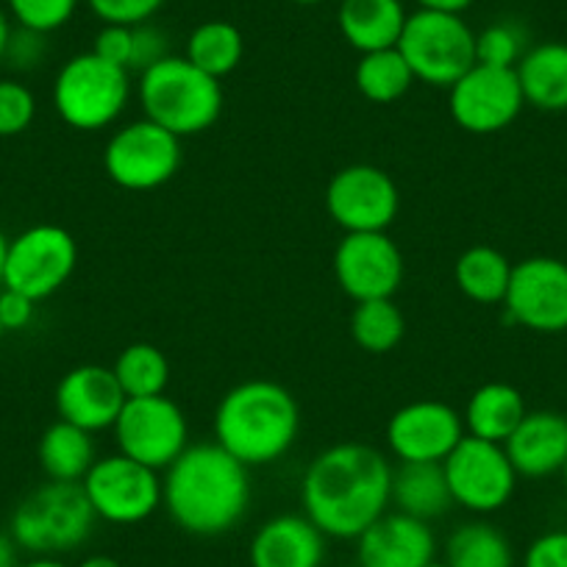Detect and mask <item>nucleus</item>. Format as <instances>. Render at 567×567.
<instances>
[{
    "mask_svg": "<svg viewBox=\"0 0 567 567\" xmlns=\"http://www.w3.org/2000/svg\"><path fill=\"white\" fill-rule=\"evenodd\" d=\"M392 462L368 443H337L309 462L303 515L334 539H357L392 506Z\"/></svg>",
    "mask_w": 567,
    "mask_h": 567,
    "instance_id": "obj_1",
    "label": "nucleus"
},
{
    "mask_svg": "<svg viewBox=\"0 0 567 567\" xmlns=\"http://www.w3.org/2000/svg\"><path fill=\"white\" fill-rule=\"evenodd\" d=\"M162 506L182 532L228 534L250 506L248 467L217 443L187 445L162 478Z\"/></svg>",
    "mask_w": 567,
    "mask_h": 567,
    "instance_id": "obj_2",
    "label": "nucleus"
},
{
    "mask_svg": "<svg viewBox=\"0 0 567 567\" xmlns=\"http://www.w3.org/2000/svg\"><path fill=\"white\" fill-rule=\"evenodd\" d=\"M301 432V409L276 381L250 379L231 386L215 409V443L245 467H265L287 456Z\"/></svg>",
    "mask_w": 567,
    "mask_h": 567,
    "instance_id": "obj_3",
    "label": "nucleus"
},
{
    "mask_svg": "<svg viewBox=\"0 0 567 567\" xmlns=\"http://www.w3.org/2000/svg\"><path fill=\"white\" fill-rule=\"evenodd\" d=\"M142 114L178 140L204 134L223 112L220 81L195 68L187 56H167L136 81Z\"/></svg>",
    "mask_w": 567,
    "mask_h": 567,
    "instance_id": "obj_4",
    "label": "nucleus"
},
{
    "mask_svg": "<svg viewBox=\"0 0 567 567\" xmlns=\"http://www.w3.org/2000/svg\"><path fill=\"white\" fill-rule=\"evenodd\" d=\"M95 512L81 484L48 482L25 495L14 509L9 534L18 548L37 556L70 554L90 539Z\"/></svg>",
    "mask_w": 567,
    "mask_h": 567,
    "instance_id": "obj_5",
    "label": "nucleus"
},
{
    "mask_svg": "<svg viewBox=\"0 0 567 567\" xmlns=\"http://www.w3.org/2000/svg\"><path fill=\"white\" fill-rule=\"evenodd\" d=\"M131 101V73L92 51L68 59L53 79V109L75 131L117 123Z\"/></svg>",
    "mask_w": 567,
    "mask_h": 567,
    "instance_id": "obj_6",
    "label": "nucleus"
},
{
    "mask_svg": "<svg viewBox=\"0 0 567 567\" xmlns=\"http://www.w3.org/2000/svg\"><path fill=\"white\" fill-rule=\"evenodd\" d=\"M398 51L412 68L414 81L451 90L476 64V31L462 14L417 9L406 18Z\"/></svg>",
    "mask_w": 567,
    "mask_h": 567,
    "instance_id": "obj_7",
    "label": "nucleus"
},
{
    "mask_svg": "<svg viewBox=\"0 0 567 567\" xmlns=\"http://www.w3.org/2000/svg\"><path fill=\"white\" fill-rule=\"evenodd\" d=\"M103 167L117 187L151 193L165 187L182 167V140L148 117L134 120L109 136Z\"/></svg>",
    "mask_w": 567,
    "mask_h": 567,
    "instance_id": "obj_8",
    "label": "nucleus"
},
{
    "mask_svg": "<svg viewBox=\"0 0 567 567\" xmlns=\"http://www.w3.org/2000/svg\"><path fill=\"white\" fill-rule=\"evenodd\" d=\"M117 451L151 471H167L189 445L187 414L173 398H128L112 425Z\"/></svg>",
    "mask_w": 567,
    "mask_h": 567,
    "instance_id": "obj_9",
    "label": "nucleus"
},
{
    "mask_svg": "<svg viewBox=\"0 0 567 567\" xmlns=\"http://www.w3.org/2000/svg\"><path fill=\"white\" fill-rule=\"evenodd\" d=\"M79 261L73 234L53 223H40L9 239L3 287L34 298L37 303L56 296L70 281Z\"/></svg>",
    "mask_w": 567,
    "mask_h": 567,
    "instance_id": "obj_10",
    "label": "nucleus"
},
{
    "mask_svg": "<svg viewBox=\"0 0 567 567\" xmlns=\"http://www.w3.org/2000/svg\"><path fill=\"white\" fill-rule=\"evenodd\" d=\"M81 487L97 520L114 523V526H134V523L148 520L162 506L159 471H151L120 451L95 460Z\"/></svg>",
    "mask_w": 567,
    "mask_h": 567,
    "instance_id": "obj_11",
    "label": "nucleus"
},
{
    "mask_svg": "<svg viewBox=\"0 0 567 567\" xmlns=\"http://www.w3.org/2000/svg\"><path fill=\"white\" fill-rule=\"evenodd\" d=\"M451 498L476 515H489L509 504L517 487V473L504 445L465 434L443 460Z\"/></svg>",
    "mask_w": 567,
    "mask_h": 567,
    "instance_id": "obj_12",
    "label": "nucleus"
},
{
    "mask_svg": "<svg viewBox=\"0 0 567 567\" xmlns=\"http://www.w3.org/2000/svg\"><path fill=\"white\" fill-rule=\"evenodd\" d=\"M504 309L512 323L537 334L567 331V261L528 256L512 265Z\"/></svg>",
    "mask_w": 567,
    "mask_h": 567,
    "instance_id": "obj_13",
    "label": "nucleus"
},
{
    "mask_svg": "<svg viewBox=\"0 0 567 567\" xmlns=\"http://www.w3.org/2000/svg\"><path fill=\"white\" fill-rule=\"evenodd\" d=\"M526 106L520 81L512 68L473 64L449 90V112L467 134H498L509 128Z\"/></svg>",
    "mask_w": 567,
    "mask_h": 567,
    "instance_id": "obj_14",
    "label": "nucleus"
},
{
    "mask_svg": "<svg viewBox=\"0 0 567 567\" xmlns=\"http://www.w3.org/2000/svg\"><path fill=\"white\" fill-rule=\"evenodd\" d=\"M326 209L346 234L386 231L401 209V193L381 167L348 165L329 182Z\"/></svg>",
    "mask_w": 567,
    "mask_h": 567,
    "instance_id": "obj_15",
    "label": "nucleus"
},
{
    "mask_svg": "<svg viewBox=\"0 0 567 567\" xmlns=\"http://www.w3.org/2000/svg\"><path fill=\"white\" fill-rule=\"evenodd\" d=\"M334 276L353 303L392 298L403 281L401 248L386 231L346 234L334 250Z\"/></svg>",
    "mask_w": 567,
    "mask_h": 567,
    "instance_id": "obj_16",
    "label": "nucleus"
},
{
    "mask_svg": "<svg viewBox=\"0 0 567 567\" xmlns=\"http://www.w3.org/2000/svg\"><path fill=\"white\" fill-rule=\"evenodd\" d=\"M465 437V420L443 401H412L386 423V449L398 462H443Z\"/></svg>",
    "mask_w": 567,
    "mask_h": 567,
    "instance_id": "obj_17",
    "label": "nucleus"
},
{
    "mask_svg": "<svg viewBox=\"0 0 567 567\" xmlns=\"http://www.w3.org/2000/svg\"><path fill=\"white\" fill-rule=\"evenodd\" d=\"M125 401L128 398L120 390L112 368H103V364H79L68 370L53 395L59 420H68L90 434L112 429Z\"/></svg>",
    "mask_w": 567,
    "mask_h": 567,
    "instance_id": "obj_18",
    "label": "nucleus"
},
{
    "mask_svg": "<svg viewBox=\"0 0 567 567\" xmlns=\"http://www.w3.org/2000/svg\"><path fill=\"white\" fill-rule=\"evenodd\" d=\"M437 556V537L425 520L386 509L357 537L359 567H425Z\"/></svg>",
    "mask_w": 567,
    "mask_h": 567,
    "instance_id": "obj_19",
    "label": "nucleus"
},
{
    "mask_svg": "<svg viewBox=\"0 0 567 567\" xmlns=\"http://www.w3.org/2000/svg\"><path fill=\"white\" fill-rule=\"evenodd\" d=\"M326 534L307 515H276L254 534L250 567H323Z\"/></svg>",
    "mask_w": 567,
    "mask_h": 567,
    "instance_id": "obj_20",
    "label": "nucleus"
},
{
    "mask_svg": "<svg viewBox=\"0 0 567 567\" xmlns=\"http://www.w3.org/2000/svg\"><path fill=\"white\" fill-rule=\"evenodd\" d=\"M504 451L523 478H548L561 473L567 462V417L548 409L526 412L504 443Z\"/></svg>",
    "mask_w": 567,
    "mask_h": 567,
    "instance_id": "obj_21",
    "label": "nucleus"
},
{
    "mask_svg": "<svg viewBox=\"0 0 567 567\" xmlns=\"http://www.w3.org/2000/svg\"><path fill=\"white\" fill-rule=\"evenodd\" d=\"M406 18L401 0H340L337 9L342 40L359 51V56L395 48Z\"/></svg>",
    "mask_w": 567,
    "mask_h": 567,
    "instance_id": "obj_22",
    "label": "nucleus"
},
{
    "mask_svg": "<svg viewBox=\"0 0 567 567\" xmlns=\"http://www.w3.org/2000/svg\"><path fill=\"white\" fill-rule=\"evenodd\" d=\"M392 506L425 523L443 517L454 506L443 462H398L392 467Z\"/></svg>",
    "mask_w": 567,
    "mask_h": 567,
    "instance_id": "obj_23",
    "label": "nucleus"
},
{
    "mask_svg": "<svg viewBox=\"0 0 567 567\" xmlns=\"http://www.w3.org/2000/svg\"><path fill=\"white\" fill-rule=\"evenodd\" d=\"M526 398L517 386L506 381H487L467 398L465 414H462L465 434L504 445L526 417Z\"/></svg>",
    "mask_w": 567,
    "mask_h": 567,
    "instance_id": "obj_24",
    "label": "nucleus"
},
{
    "mask_svg": "<svg viewBox=\"0 0 567 567\" xmlns=\"http://www.w3.org/2000/svg\"><path fill=\"white\" fill-rule=\"evenodd\" d=\"M523 97L539 112H565L567 109V45L565 42H539L526 51L515 68Z\"/></svg>",
    "mask_w": 567,
    "mask_h": 567,
    "instance_id": "obj_25",
    "label": "nucleus"
},
{
    "mask_svg": "<svg viewBox=\"0 0 567 567\" xmlns=\"http://www.w3.org/2000/svg\"><path fill=\"white\" fill-rule=\"evenodd\" d=\"M40 467L48 476V482H70L81 484L90 467L95 465V443L92 434L68 423L56 420L42 432L40 445H37Z\"/></svg>",
    "mask_w": 567,
    "mask_h": 567,
    "instance_id": "obj_26",
    "label": "nucleus"
},
{
    "mask_svg": "<svg viewBox=\"0 0 567 567\" xmlns=\"http://www.w3.org/2000/svg\"><path fill=\"white\" fill-rule=\"evenodd\" d=\"M512 261L489 245H473L456 259L454 281L462 296L473 303H504L506 290H509Z\"/></svg>",
    "mask_w": 567,
    "mask_h": 567,
    "instance_id": "obj_27",
    "label": "nucleus"
},
{
    "mask_svg": "<svg viewBox=\"0 0 567 567\" xmlns=\"http://www.w3.org/2000/svg\"><path fill=\"white\" fill-rule=\"evenodd\" d=\"M243 53V34L228 20H206V23H200L187 37V48H184V56L217 81L226 79V75H231L239 68Z\"/></svg>",
    "mask_w": 567,
    "mask_h": 567,
    "instance_id": "obj_28",
    "label": "nucleus"
},
{
    "mask_svg": "<svg viewBox=\"0 0 567 567\" xmlns=\"http://www.w3.org/2000/svg\"><path fill=\"white\" fill-rule=\"evenodd\" d=\"M443 561L449 567H512V545L493 523L471 520L445 539Z\"/></svg>",
    "mask_w": 567,
    "mask_h": 567,
    "instance_id": "obj_29",
    "label": "nucleus"
},
{
    "mask_svg": "<svg viewBox=\"0 0 567 567\" xmlns=\"http://www.w3.org/2000/svg\"><path fill=\"white\" fill-rule=\"evenodd\" d=\"M112 373L125 398L165 395L167 384H171V362H167L165 351L151 342H134V346L123 348L120 357L114 359Z\"/></svg>",
    "mask_w": 567,
    "mask_h": 567,
    "instance_id": "obj_30",
    "label": "nucleus"
},
{
    "mask_svg": "<svg viewBox=\"0 0 567 567\" xmlns=\"http://www.w3.org/2000/svg\"><path fill=\"white\" fill-rule=\"evenodd\" d=\"M353 81L370 103H395L412 90L414 73L398 48H384L359 56Z\"/></svg>",
    "mask_w": 567,
    "mask_h": 567,
    "instance_id": "obj_31",
    "label": "nucleus"
},
{
    "mask_svg": "<svg viewBox=\"0 0 567 567\" xmlns=\"http://www.w3.org/2000/svg\"><path fill=\"white\" fill-rule=\"evenodd\" d=\"M406 334V320L392 298L362 301L351 312V337L362 351L390 353Z\"/></svg>",
    "mask_w": 567,
    "mask_h": 567,
    "instance_id": "obj_32",
    "label": "nucleus"
},
{
    "mask_svg": "<svg viewBox=\"0 0 567 567\" xmlns=\"http://www.w3.org/2000/svg\"><path fill=\"white\" fill-rule=\"evenodd\" d=\"M528 51L526 31L512 20H498L476 34V62L489 68H517Z\"/></svg>",
    "mask_w": 567,
    "mask_h": 567,
    "instance_id": "obj_33",
    "label": "nucleus"
},
{
    "mask_svg": "<svg viewBox=\"0 0 567 567\" xmlns=\"http://www.w3.org/2000/svg\"><path fill=\"white\" fill-rule=\"evenodd\" d=\"M81 0H7V12L20 29L53 34L73 20Z\"/></svg>",
    "mask_w": 567,
    "mask_h": 567,
    "instance_id": "obj_34",
    "label": "nucleus"
},
{
    "mask_svg": "<svg viewBox=\"0 0 567 567\" xmlns=\"http://www.w3.org/2000/svg\"><path fill=\"white\" fill-rule=\"evenodd\" d=\"M37 117L34 92L18 79H0V136H18Z\"/></svg>",
    "mask_w": 567,
    "mask_h": 567,
    "instance_id": "obj_35",
    "label": "nucleus"
},
{
    "mask_svg": "<svg viewBox=\"0 0 567 567\" xmlns=\"http://www.w3.org/2000/svg\"><path fill=\"white\" fill-rule=\"evenodd\" d=\"M165 0H86L90 12L103 25H140L148 23Z\"/></svg>",
    "mask_w": 567,
    "mask_h": 567,
    "instance_id": "obj_36",
    "label": "nucleus"
},
{
    "mask_svg": "<svg viewBox=\"0 0 567 567\" xmlns=\"http://www.w3.org/2000/svg\"><path fill=\"white\" fill-rule=\"evenodd\" d=\"M171 53V40L159 25L140 23L134 25V48H131V73H145L154 64L165 62Z\"/></svg>",
    "mask_w": 567,
    "mask_h": 567,
    "instance_id": "obj_37",
    "label": "nucleus"
},
{
    "mask_svg": "<svg viewBox=\"0 0 567 567\" xmlns=\"http://www.w3.org/2000/svg\"><path fill=\"white\" fill-rule=\"evenodd\" d=\"M131 48H134V25H103L95 34L92 53L131 73Z\"/></svg>",
    "mask_w": 567,
    "mask_h": 567,
    "instance_id": "obj_38",
    "label": "nucleus"
},
{
    "mask_svg": "<svg viewBox=\"0 0 567 567\" xmlns=\"http://www.w3.org/2000/svg\"><path fill=\"white\" fill-rule=\"evenodd\" d=\"M45 59V34H37L29 29H14L9 37L3 62L12 64L14 70H34Z\"/></svg>",
    "mask_w": 567,
    "mask_h": 567,
    "instance_id": "obj_39",
    "label": "nucleus"
},
{
    "mask_svg": "<svg viewBox=\"0 0 567 567\" xmlns=\"http://www.w3.org/2000/svg\"><path fill=\"white\" fill-rule=\"evenodd\" d=\"M523 567H567V532H548L534 539Z\"/></svg>",
    "mask_w": 567,
    "mask_h": 567,
    "instance_id": "obj_40",
    "label": "nucleus"
},
{
    "mask_svg": "<svg viewBox=\"0 0 567 567\" xmlns=\"http://www.w3.org/2000/svg\"><path fill=\"white\" fill-rule=\"evenodd\" d=\"M37 301L18 290L0 287V323L7 331H23L34 320Z\"/></svg>",
    "mask_w": 567,
    "mask_h": 567,
    "instance_id": "obj_41",
    "label": "nucleus"
},
{
    "mask_svg": "<svg viewBox=\"0 0 567 567\" xmlns=\"http://www.w3.org/2000/svg\"><path fill=\"white\" fill-rule=\"evenodd\" d=\"M417 9H429V12H445V14H462L473 7V0H414Z\"/></svg>",
    "mask_w": 567,
    "mask_h": 567,
    "instance_id": "obj_42",
    "label": "nucleus"
},
{
    "mask_svg": "<svg viewBox=\"0 0 567 567\" xmlns=\"http://www.w3.org/2000/svg\"><path fill=\"white\" fill-rule=\"evenodd\" d=\"M0 567H20L18 565V543L9 532H0Z\"/></svg>",
    "mask_w": 567,
    "mask_h": 567,
    "instance_id": "obj_43",
    "label": "nucleus"
},
{
    "mask_svg": "<svg viewBox=\"0 0 567 567\" xmlns=\"http://www.w3.org/2000/svg\"><path fill=\"white\" fill-rule=\"evenodd\" d=\"M12 20H9V12L0 7V62H3V53H7L9 37H12Z\"/></svg>",
    "mask_w": 567,
    "mask_h": 567,
    "instance_id": "obj_44",
    "label": "nucleus"
},
{
    "mask_svg": "<svg viewBox=\"0 0 567 567\" xmlns=\"http://www.w3.org/2000/svg\"><path fill=\"white\" fill-rule=\"evenodd\" d=\"M79 567H123V565H120L117 559H112V556L95 554V556H86Z\"/></svg>",
    "mask_w": 567,
    "mask_h": 567,
    "instance_id": "obj_45",
    "label": "nucleus"
},
{
    "mask_svg": "<svg viewBox=\"0 0 567 567\" xmlns=\"http://www.w3.org/2000/svg\"><path fill=\"white\" fill-rule=\"evenodd\" d=\"M7 254H9V237L0 231V287H3V272H7Z\"/></svg>",
    "mask_w": 567,
    "mask_h": 567,
    "instance_id": "obj_46",
    "label": "nucleus"
},
{
    "mask_svg": "<svg viewBox=\"0 0 567 567\" xmlns=\"http://www.w3.org/2000/svg\"><path fill=\"white\" fill-rule=\"evenodd\" d=\"M20 567H68V565H62V561L53 559V556H37V559L25 561V565Z\"/></svg>",
    "mask_w": 567,
    "mask_h": 567,
    "instance_id": "obj_47",
    "label": "nucleus"
},
{
    "mask_svg": "<svg viewBox=\"0 0 567 567\" xmlns=\"http://www.w3.org/2000/svg\"><path fill=\"white\" fill-rule=\"evenodd\" d=\"M298 7H318V3H326V0H292Z\"/></svg>",
    "mask_w": 567,
    "mask_h": 567,
    "instance_id": "obj_48",
    "label": "nucleus"
},
{
    "mask_svg": "<svg viewBox=\"0 0 567 567\" xmlns=\"http://www.w3.org/2000/svg\"><path fill=\"white\" fill-rule=\"evenodd\" d=\"M425 567H449V565H445V561H437V559H434V561H429V565H425Z\"/></svg>",
    "mask_w": 567,
    "mask_h": 567,
    "instance_id": "obj_49",
    "label": "nucleus"
},
{
    "mask_svg": "<svg viewBox=\"0 0 567 567\" xmlns=\"http://www.w3.org/2000/svg\"><path fill=\"white\" fill-rule=\"evenodd\" d=\"M561 478H565V487H567V462H565V467H561Z\"/></svg>",
    "mask_w": 567,
    "mask_h": 567,
    "instance_id": "obj_50",
    "label": "nucleus"
},
{
    "mask_svg": "<svg viewBox=\"0 0 567 567\" xmlns=\"http://www.w3.org/2000/svg\"><path fill=\"white\" fill-rule=\"evenodd\" d=\"M3 334H7V329H3V323H0V337H3Z\"/></svg>",
    "mask_w": 567,
    "mask_h": 567,
    "instance_id": "obj_51",
    "label": "nucleus"
},
{
    "mask_svg": "<svg viewBox=\"0 0 567 567\" xmlns=\"http://www.w3.org/2000/svg\"><path fill=\"white\" fill-rule=\"evenodd\" d=\"M357 567H359V565H357Z\"/></svg>",
    "mask_w": 567,
    "mask_h": 567,
    "instance_id": "obj_52",
    "label": "nucleus"
}]
</instances>
